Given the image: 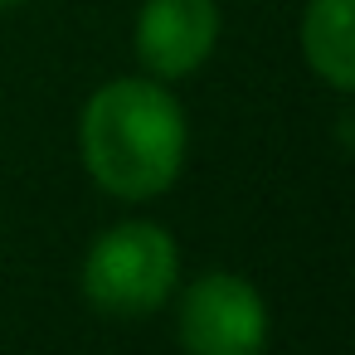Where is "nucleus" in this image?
<instances>
[{
  "instance_id": "obj_1",
  "label": "nucleus",
  "mask_w": 355,
  "mask_h": 355,
  "mask_svg": "<svg viewBox=\"0 0 355 355\" xmlns=\"http://www.w3.org/2000/svg\"><path fill=\"white\" fill-rule=\"evenodd\" d=\"M190 151L185 107L161 78H107L78 112V156L112 200L166 195Z\"/></svg>"
},
{
  "instance_id": "obj_2",
  "label": "nucleus",
  "mask_w": 355,
  "mask_h": 355,
  "mask_svg": "<svg viewBox=\"0 0 355 355\" xmlns=\"http://www.w3.org/2000/svg\"><path fill=\"white\" fill-rule=\"evenodd\" d=\"M180 282V248L166 224L156 219H122L103 229L78 268V292L98 316L141 321L175 297Z\"/></svg>"
},
{
  "instance_id": "obj_3",
  "label": "nucleus",
  "mask_w": 355,
  "mask_h": 355,
  "mask_svg": "<svg viewBox=\"0 0 355 355\" xmlns=\"http://www.w3.org/2000/svg\"><path fill=\"white\" fill-rule=\"evenodd\" d=\"M185 355H263L268 350V302L263 292L229 268L200 272L180 292L175 311Z\"/></svg>"
},
{
  "instance_id": "obj_4",
  "label": "nucleus",
  "mask_w": 355,
  "mask_h": 355,
  "mask_svg": "<svg viewBox=\"0 0 355 355\" xmlns=\"http://www.w3.org/2000/svg\"><path fill=\"white\" fill-rule=\"evenodd\" d=\"M219 44V0H141L132 49L146 78L175 83L209 64Z\"/></svg>"
},
{
  "instance_id": "obj_5",
  "label": "nucleus",
  "mask_w": 355,
  "mask_h": 355,
  "mask_svg": "<svg viewBox=\"0 0 355 355\" xmlns=\"http://www.w3.org/2000/svg\"><path fill=\"white\" fill-rule=\"evenodd\" d=\"M297 44L306 69L345 98L355 88V0H306Z\"/></svg>"
},
{
  "instance_id": "obj_6",
  "label": "nucleus",
  "mask_w": 355,
  "mask_h": 355,
  "mask_svg": "<svg viewBox=\"0 0 355 355\" xmlns=\"http://www.w3.org/2000/svg\"><path fill=\"white\" fill-rule=\"evenodd\" d=\"M0 6H25V0H0Z\"/></svg>"
}]
</instances>
